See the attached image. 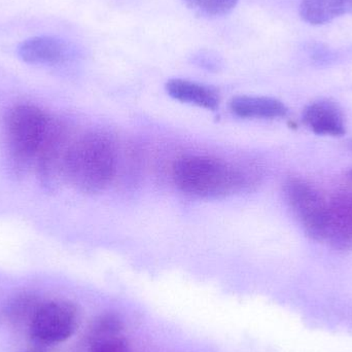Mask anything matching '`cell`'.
Wrapping results in <instances>:
<instances>
[{
  "instance_id": "1",
  "label": "cell",
  "mask_w": 352,
  "mask_h": 352,
  "mask_svg": "<svg viewBox=\"0 0 352 352\" xmlns=\"http://www.w3.org/2000/svg\"><path fill=\"white\" fill-rule=\"evenodd\" d=\"M176 188L196 198L217 199L252 190L260 184L263 169L254 163H233L208 155H186L173 163Z\"/></svg>"
},
{
  "instance_id": "3",
  "label": "cell",
  "mask_w": 352,
  "mask_h": 352,
  "mask_svg": "<svg viewBox=\"0 0 352 352\" xmlns=\"http://www.w3.org/2000/svg\"><path fill=\"white\" fill-rule=\"evenodd\" d=\"M52 118L31 104H19L4 118V142L8 166L16 177H23L35 166L37 155Z\"/></svg>"
},
{
  "instance_id": "13",
  "label": "cell",
  "mask_w": 352,
  "mask_h": 352,
  "mask_svg": "<svg viewBox=\"0 0 352 352\" xmlns=\"http://www.w3.org/2000/svg\"><path fill=\"white\" fill-rule=\"evenodd\" d=\"M300 16L310 25H324L352 14V0H301Z\"/></svg>"
},
{
  "instance_id": "9",
  "label": "cell",
  "mask_w": 352,
  "mask_h": 352,
  "mask_svg": "<svg viewBox=\"0 0 352 352\" xmlns=\"http://www.w3.org/2000/svg\"><path fill=\"white\" fill-rule=\"evenodd\" d=\"M69 55L67 43L58 37H30L21 43L18 56L25 63L32 65H56L65 61Z\"/></svg>"
},
{
  "instance_id": "14",
  "label": "cell",
  "mask_w": 352,
  "mask_h": 352,
  "mask_svg": "<svg viewBox=\"0 0 352 352\" xmlns=\"http://www.w3.org/2000/svg\"><path fill=\"white\" fill-rule=\"evenodd\" d=\"M124 322L121 316L115 312H105L93 320L88 332V343L97 339L122 335Z\"/></svg>"
},
{
  "instance_id": "6",
  "label": "cell",
  "mask_w": 352,
  "mask_h": 352,
  "mask_svg": "<svg viewBox=\"0 0 352 352\" xmlns=\"http://www.w3.org/2000/svg\"><path fill=\"white\" fill-rule=\"evenodd\" d=\"M72 142L66 126L52 118L34 166L39 184L45 190H55L61 179H65L66 155Z\"/></svg>"
},
{
  "instance_id": "16",
  "label": "cell",
  "mask_w": 352,
  "mask_h": 352,
  "mask_svg": "<svg viewBox=\"0 0 352 352\" xmlns=\"http://www.w3.org/2000/svg\"><path fill=\"white\" fill-rule=\"evenodd\" d=\"M88 352H131V349L127 339L117 335L89 342Z\"/></svg>"
},
{
  "instance_id": "20",
  "label": "cell",
  "mask_w": 352,
  "mask_h": 352,
  "mask_svg": "<svg viewBox=\"0 0 352 352\" xmlns=\"http://www.w3.org/2000/svg\"><path fill=\"white\" fill-rule=\"evenodd\" d=\"M349 177H351L352 179V168L351 169V171H349Z\"/></svg>"
},
{
  "instance_id": "11",
  "label": "cell",
  "mask_w": 352,
  "mask_h": 352,
  "mask_svg": "<svg viewBox=\"0 0 352 352\" xmlns=\"http://www.w3.org/2000/svg\"><path fill=\"white\" fill-rule=\"evenodd\" d=\"M169 96L180 102L215 111L219 105V95L212 87L192 80L173 78L166 84Z\"/></svg>"
},
{
  "instance_id": "12",
  "label": "cell",
  "mask_w": 352,
  "mask_h": 352,
  "mask_svg": "<svg viewBox=\"0 0 352 352\" xmlns=\"http://www.w3.org/2000/svg\"><path fill=\"white\" fill-rule=\"evenodd\" d=\"M43 300L34 292H20L12 296L2 308L3 320L10 328L27 330Z\"/></svg>"
},
{
  "instance_id": "2",
  "label": "cell",
  "mask_w": 352,
  "mask_h": 352,
  "mask_svg": "<svg viewBox=\"0 0 352 352\" xmlns=\"http://www.w3.org/2000/svg\"><path fill=\"white\" fill-rule=\"evenodd\" d=\"M117 165V142L107 132L95 130L72 140L64 176L80 192L97 194L113 182Z\"/></svg>"
},
{
  "instance_id": "4",
  "label": "cell",
  "mask_w": 352,
  "mask_h": 352,
  "mask_svg": "<svg viewBox=\"0 0 352 352\" xmlns=\"http://www.w3.org/2000/svg\"><path fill=\"white\" fill-rule=\"evenodd\" d=\"M283 194L306 235L314 241L326 240L329 202L307 180L289 176L283 184Z\"/></svg>"
},
{
  "instance_id": "15",
  "label": "cell",
  "mask_w": 352,
  "mask_h": 352,
  "mask_svg": "<svg viewBox=\"0 0 352 352\" xmlns=\"http://www.w3.org/2000/svg\"><path fill=\"white\" fill-rule=\"evenodd\" d=\"M186 6L201 16L217 18L229 14L238 0H184Z\"/></svg>"
},
{
  "instance_id": "5",
  "label": "cell",
  "mask_w": 352,
  "mask_h": 352,
  "mask_svg": "<svg viewBox=\"0 0 352 352\" xmlns=\"http://www.w3.org/2000/svg\"><path fill=\"white\" fill-rule=\"evenodd\" d=\"M80 322L78 307L67 300L43 301L29 327L34 345L47 347L65 342L76 333Z\"/></svg>"
},
{
  "instance_id": "8",
  "label": "cell",
  "mask_w": 352,
  "mask_h": 352,
  "mask_svg": "<svg viewBox=\"0 0 352 352\" xmlns=\"http://www.w3.org/2000/svg\"><path fill=\"white\" fill-rule=\"evenodd\" d=\"M302 121L314 133L339 138L346 132L342 109L330 99H320L305 107Z\"/></svg>"
},
{
  "instance_id": "17",
  "label": "cell",
  "mask_w": 352,
  "mask_h": 352,
  "mask_svg": "<svg viewBox=\"0 0 352 352\" xmlns=\"http://www.w3.org/2000/svg\"><path fill=\"white\" fill-rule=\"evenodd\" d=\"M20 352H49V351H47V347L41 346V345H34V346L30 347V349H25V351Z\"/></svg>"
},
{
  "instance_id": "18",
  "label": "cell",
  "mask_w": 352,
  "mask_h": 352,
  "mask_svg": "<svg viewBox=\"0 0 352 352\" xmlns=\"http://www.w3.org/2000/svg\"><path fill=\"white\" fill-rule=\"evenodd\" d=\"M347 146H349V150L352 152V138L347 142Z\"/></svg>"
},
{
  "instance_id": "7",
  "label": "cell",
  "mask_w": 352,
  "mask_h": 352,
  "mask_svg": "<svg viewBox=\"0 0 352 352\" xmlns=\"http://www.w3.org/2000/svg\"><path fill=\"white\" fill-rule=\"evenodd\" d=\"M326 240L338 252L352 250V190L336 192L329 202Z\"/></svg>"
},
{
  "instance_id": "10",
  "label": "cell",
  "mask_w": 352,
  "mask_h": 352,
  "mask_svg": "<svg viewBox=\"0 0 352 352\" xmlns=\"http://www.w3.org/2000/svg\"><path fill=\"white\" fill-rule=\"evenodd\" d=\"M234 115L242 119H279L285 118L289 109L285 103L271 97L237 96L230 102Z\"/></svg>"
},
{
  "instance_id": "19",
  "label": "cell",
  "mask_w": 352,
  "mask_h": 352,
  "mask_svg": "<svg viewBox=\"0 0 352 352\" xmlns=\"http://www.w3.org/2000/svg\"><path fill=\"white\" fill-rule=\"evenodd\" d=\"M1 318H3V316H2V309H0V320H1Z\"/></svg>"
}]
</instances>
